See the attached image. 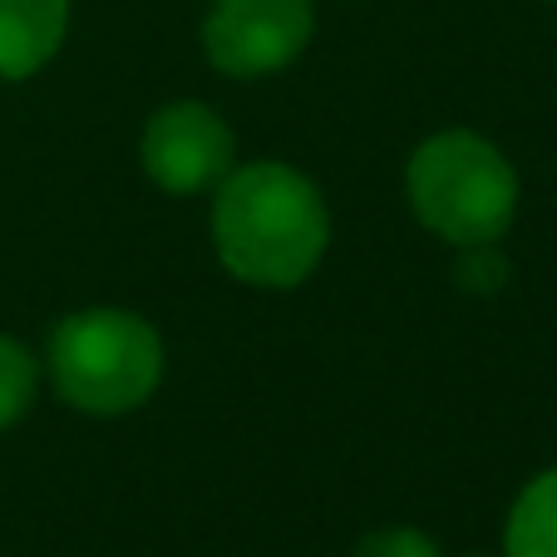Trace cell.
Listing matches in <instances>:
<instances>
[{
    "label": "cell",
    "mask_w": 557,
    "mask_h": 557,
    "mask_svg": "<svg viewBox=\"0 0 557 557\" xmlns=\"http://www.w3.org/2000/svg\"><path fill=\"white\" fill-rule=\"evenodd\" d=\"M70 0H0V79H30L54 60Z\"/></svg>",
    "instance_id": "obj_6"
},
{
    "label": "cell",
    "mask_w": 557,
    "mask_h": 557,
    "mask_svg": "<svg viewBox=\"0 0 557 557\" xmlns=\"http://www.w3.org/2000/svg\"><path fill=\"white\" fill-rule=\"evenodd\" d=\"M508 557H557V469L537 473L518 494L504 533Z\"/></svg>",
    "instance_id": "obj_7"
},
{
    "label": "cell",
    "mask_w": 557,
    "mask_h": 557,
    "mask_svg": "<svg viewBox=\"0 0 557 557\" xmlns=\"http://www.w3.org/2000/svg\"><path fill=\"white\" fill-rule=\"evenodd\" d=\"M311 0H212L202 21V50L232 79L276 74L311 45Z\"/></svg>",
    "instance_id": "obj_4"
},
{
    "label": "cell",
    "mask_w": 557,
    "mask_h": 557,
    "mask_svg": "<svg viewBox=\"0 0 557 557\" xmlns=\"http://www.w3.org/2000/svg\"><path fill=\"white\" fill-rule=\"evenodd\" d=\"M54 389L85 414H128L163 380V341L134 311H79L64 315L50 341Z\"/></svg>",
    "instance_id": "obj_3"
},
{
    "label": "cell",
    "mask_w": 557,
    "mask_h": 557,
    "mask_svg": "<svg viewBox=\"0 0 557 557\" xmlns=\"http://www.w3.org/2000/svg\"><path fill=\"white\" fill-rule=\"evenodd\" d=\"M35 389H40V366L21 341L0 336V430H11L25 410L35 405Z\"/></svg>",
    "instance_id": "obj_8"
},
{
    "label": "cell",
    "mask_w": 557,
    "mask_h": 557,
    "mask_svg": "<svg viewBox=\"0 0 557 557\" xmlns=\"http://www.w3.org/2000/svg\"><path fill=\"white\" fill-rule=\"evenodd\" d=\"M237 163L232 128L208 104H169L158 109L144 128V169L158 188L169 193H202L218 188Z\"/></svg>",
    "instance_id": "obj_5"
},
{
    "label": "cell",
    "mask_w": 557,
    "mask_h": 557,
    "mask_svg": "<svg viewBox=\"0 0 557 557\" xmlns=\"http://www.w3.org/2000/svg\"><path fill=\"white\" fill-rule=\"evenodd\" d=\"M410 202L420 222L454 247L498 243L518 212V173L488 138L449 128L414 148Z\"/></svg>",
    "instance_id": "obj_2"
},
{
    "label": "cell",
    "mask_w": 557,
    "mask_h": 557,
    "mask_svg": "<svg viewBox=\"0 0 557 557\" xmlns=\"http://www.w3.org/2000/svg\"><path fill=\"white\" fill-rule=\"evenodd\" d=\"M356 557H444V553L420 528H380V533L360 537Z\"/></svg>",
    "instance_id": "obj_9"
},
{
    "label": "cell",
    "mask_w": 557,
    "mask_h": 557,
    "mask_svg": "<svg viewBox=\"0 0 557 557\" xmlns=\"http://www.w3.org/2000/svg\"><path fill=\"white\" fill-rule=\"evenodd\" d=\"M331 218L311 178L286 163H247L222 178L212 202V243L237 282L286 292L326 257Z\"/></svg>",
    "instance_id": "obj_1"
}]
</instances>
